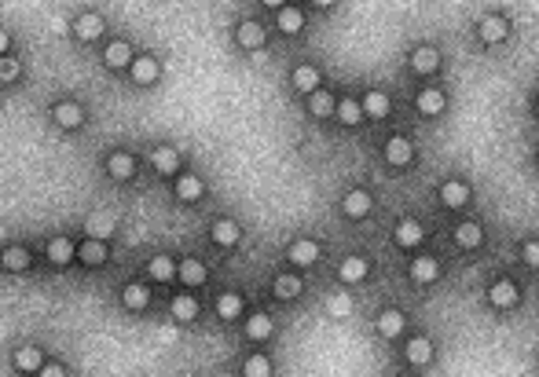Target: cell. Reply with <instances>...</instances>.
Here are the masks:
<instances>
[{
    "label": "cell",
    "mask_w": 539,
    "mask_h": 377,
    "mask_svg": "<svg viewBox=\"0 0 539 377\" xmlns=\"http://www.w3.org/2000/svg\"><path fill=\"white\" fill-rule=\"evenodd\" d=\"M367 279V260L363 256H349L341 264V282H363Z\"/></svg>",
    "instance_id": "obj_27"
},
{
    "label": "cell",
    "mask_w": 539,
    "mask_h": 377,
    "mask_svg": "<svg viewBox=\"0 0 539 377\" xmlns=\"http://www.w3.org/2000/svg\"><path fill=\"white\" fill-rule=\"evenodd\" d=\"M506 37V22L499 19V15H488L484 22H481V41L484 44H499Z\"/></svg>",
    "instance_id": "obj_21"
},
{
    "label": "cell",
    "mask_w": 539,
    "mask_h": 377,
    "mask_svg": "<svg viewBox=\"0 0 539 377\" xmlns=\"http://www.w3.org/2000/svg\"><path fill=\"white\" fill-rule=\"evenodd\" d=\"M290 260H293V264H298V268L316 264V260H319V245H316V242H308V238L293 242V245H290Z\"/></svg>",
    "instance_id": "obj_13"
},
{
    "label": "cell",
    "mask_w": 539,
    "mask_h": 377,
    "mask_svg": "<svg viewBox=\"0 0 539 377\" xmlns=\"http://www.w3.org/2000/svg\"><path fill=\"white\" fill-rule=\"evenodd\" d=\"M334 110H338V118H341L345 125H359V118H363V107H359V99H341Z\"/></svg>",
    "instance_id": "obj_36"
},
{
    "label": "cell",
    "mask_w": 539,
    "mask_h": 377,
    "mask_svg": "<svg viewBox=\"0 0 539 377\" xmlns=\"http://www.w3.org/2000/svg\"><path fill=\"white\" fill-rule=\"evenodd\" d=\"M107 168H110L114 179H128V176L136 173V158L128 150H114L110 158H107Z\"/></svg>",
    "instance_id": "obj_3"
},
{
    "label": "cell",
    "mask_w": 539,
    "mask_h": 377,
    "mask_svg": "<svg viewBox=\"0 0 539 377\" xmlns=\"http://www.w3.org/2000/svg\"><path fill=\"white\" fill-rule=\"evenodd\" d=\"M176 275H180V282L198 286V282H205V268L198 264V260H184V264L176 268Z\"/></svg>",
    "instance_id": "obj_32"
},
{
    "label": "cell",
    "mask_w": 539,
    "mask_h": 377,
    "mask_svg": "<svg viewBox=\"0 0 539 377\" xmlns=\"http://www.w3.org/2000/svg\"><path fill=\"white\" fill-rule=\"evenodd\" d=\"M301 293V275H279L275 279V297H282V301H290V297Z\"/></svg>",
    "instance_id": "obj_37"
},
{
    "label": "cell",
    "mask_w": 539,
    "mask_h": 377,
    "mask_svg": "<svg viewBox=\"0 0 539 377\" xmlns=\"http://www.w3.org/2000/svg\"><path fill=\"white\" fill-rule=\"evenodd\" d=\"M429 356H433V344L426 341V337H415V341L407 344V359L415 362V367H422V362H429Z\"/></svg>",
    "instance_id": "obj_35"
},
{
    "label": "cell",
    "mask_w": 539,
    "mask_h": 377,
    "mask_svg": "<svg viewBox=\"0 0 539 377\" xmlns=\"http://www.w3.org/2000/svg\"><path fill=\"white\" fill-rule=\"evenodd\" d=\"M114 235V216L110 213H92L88 216V238H110Z\"/></svg>",
    "instance_id": "obj_17"
},
{
    "label": "cell",
    "mask_w": 539,
    "mask_h": 377,
    "mask_svg": "<svg viewBox=\"0 0 539 377\" xmlns=\"http://www.w3.org/2000/svg\"><path fill=\"white\" fill-rule=\"evenodd\" d=\"M385 161H389V165H407V161H415V147H411V139L393 136L389 143H385Z\"/></svg>",
    "instance_id": "obj_1"
},
{
    "label": "cell",
    "mask_w": 539,
    "mask_h": 377,
    "mask_svg": "<svg viewBox=\"0 0 539 377\" xmlns=\"http://www.w3.org/2000/svg\"><path fill=\"white\" fill-rule=\"evenodd\" d=\"M85 121V110L77 107V103H70V99H62L59 107H55V125L59 128H77Z\"/></svg>",
    "instance_id": "obj_8"
},
{
    "label": "cell",
    "mask_w": 539,
    "mask_h": 377,
    "mask_svg": "<svg viewBox=\"0 0 539 377\" xmlns=\"http://www.w3.org/2000/svg\"><path fill=\"white\" fill-rule=\"evenodd\" d=\"M436 275H440V268H436L433 256H418L415 264H411V279L415 282H433Z\"/></svg>",
    "instance_id": "obj_23"
},
{
    "label": "cell",
    "mask_w": 539,
    "mask_h": 377,
    "mask_svg": "<svg viewBox=\"0 0 539 377\" xmlns=\"http://www.w3.org/2000/svg\"><path fill=\"white\" fill-rule=\"evenodd\" d=\"M74 253H77V245L67 235H55V238L48 242V260H51V264H70Z\"/></svg>",
    "instance_id": "obj_6"
},
{
    "label": "cell",
    "mask_w": 539,
    "mask_h": 377,
    "mask_svg": "<svg viewBox=\"0 0 539 377\" xmlns=\"http://www.w3.org/2000/svg\"><path fill=\"white\" fill-rule=\"evenodd\" d=\"M440 202L452 205V209H462V205L470 202V187L462 184V179H447V184L440 187Z\"/></svg>",
    "instance_id": "obj_2"
},
{
    "label": "cell",
    "mask_w": 539,
    "mask_h": 377,
    "mask_svg": "<svg viewBox=\"0 0 539 377\" xmlns=\"http://www.w3.org/2000/svg\"><path fill=\"white\" fill-rule=\"evenodd\" d=\"M173 315L180 322H191L198 315V301H195V297H176V301H173Z\"/></svg>",
    "instance_id": "obj_38"
},
{
    "label": "cell",
    "mask_w": 539,
    "mask_h": 377,
    "mask_svg": "<svg viewBox=\"0 0 539 377\" xmlns=\"http://www.w3.org/2000/svg\"><path fill=\"white\" fill-rule=\"evenodd\" d=\"M488 301H492L495 308H513V304H517V286H513V282H495L492 286V290H488Z\"/></svg>",
    "instance_id": "obj_9"
},
{
    "label": "cell",
    "mask_w": 539,
    "mask_h": 377,
    "mask_svg": "<svg viewBox=\"0 0 539 377\" xmlns=\"http://www.w3.org/2000/svg\"><path fill=\"white\" fill-rule=\"evenodd\" d=\"M176 198H184V202H195L202 198V179L198 176H180V184H176Z\"/></svg>",
    "instance_id": "obj_30"
},
{
    "label": "cell",
    "mask_w": 539,
    "mask_h": 377,
    "mask_svg": "<svg viewBox=\"0 0 539 377\" xmlns=\"http://www.w3.org/2000/svg\"><path fill=\"white\" fill-rule=\"evenodd\" d=\"M41 377H67V370H62V362H44Z\"/></svg>",
    "instance_id": "obj_45"
},
{
    "label": "cell",
    "mask_w": 539,
    "mask_h": 377,
    "mask_svg": "<svg viewBox=\"0 0 539 377\" xmlns=\"http://www.w3.org/2000/svg\"><path fill=\"white\" fill-rule=\"evenodd\" d=\"M415 107L426 114V118H433V114H440V110H444V92H440V88H426V92H418Z\"/></svg>",
    "instance_id": "obj_14"
},
{
    "label": "cell",
    "mask_w": 539,
    "mask_h": 377,
    "mask_svg": "<svg viewBox=\"0 0 539 377\" xmlns=\"http://www.w3.org/2000/svg\"><path fill=\"white\" fill-rule=\"evenodd\" d=\"M158 73H162L158 59H151V55H144V59H132V77H136L139 85H154V81H158Z\"/></svg>",
    "instance_id": "obj_12"
},
{
    "label": "cell",
    "mask_w": 539,
    "mask_h": 377,
    "mask_svg": "<svg viewBox=\"0 0 539 377\" xmlns=\"http://www.w3.org/2000/svg\"><path fill=\"white\" fill-rule=\"evenodd\" d=\"M345 213H349L352 220H359V216H367L370 213V194L367 191H349V194H345Z\"/></svg>",
    "instance_id": "obj_15"
},
{
    "label": "cell",
    "mask_w": 539,
    "mask_h": 377,
    "mask_svg": "<svg viewBox=\"0 0 539 377\" xmlns=\"http://www.w3.org/2000/svg\"><path fill=\"white\" fill-rule=\"evenodd\" d=\"M19 70H22V67H19L15 59H8V55L0 59V81H15V77H19Z\"/></svg>",
    "instance_id": "obj_42"
},
{
    "label": "cell",
    "mask_w": 539,
    "mask_h": 377,
    "mask_svg": "<svg viewBox=\"0 0 539 377\" xmlns=\"http://www.w3.org/2000/svg\"><path fill=\"white\" fill-rule=\"evenodd\" d=\"M396 242L400 245H418L422 242V227H418V220H400V227H396Z\"/></svg>",
    "instance_id": "obj_29"
},
{
    "label": "cell",
    "mask_w": 539,
    "mask_h": 377,
    "mask_svg": "<svg viewBox=\"0 0 539 377\" xmlns=\"http://www.w3.org/2000/svg\"><path fill=\"white\" fill-rule=\"evenodd\" d=\"M0 264H4V271H26L30 268V249L26 245H4Z\"/></svg>",
    "instance_id": "obj_4"
},
{
    "label": "cell",
    "mask_w": 539,
    "mask_h": 377,
    "mask_svg": "<svg viewBox=\"0 0 539 377\" xmlns=\"http://www.w3.org/2000/svg\"><path fill=\"white\" fill-rule=\"evenodd\" d=\"M216 311H221V319H235L242 311V297L239 293H224L221 301H216Z\"/></svg>",
    "instance_id": "obj_40"
},
{
    "label": "cell",
    "mask_w": 539,
    "mask_h": 377,
    "mask_svg": "<svg viewBox=\"0 0 539 377\" xmlns=\"http://www.w3.org/2000/svg\"><path fill=\"white\" fill-rule=\"evenodd\" d=\"M359 107H363V114H370V118H385V114H389V96L385 92H367Z\"/></svg>",
    "instance_id": "obj_25"
},
{
    "label": "cell",
    "mask_w": 539,
    "mask_h": 377,
    "mask_svg": "<svg viewBox=\"0 0 539 377\" xmlns=\"http://www.w3.org/2000/svg\"><path fill=\"white\" fill-rule=\"evenodd\" d=\"M235 37H239V44H242V48H250V51H257V48H261V44L268 41V37H264V26H261V22H242Z\"/></svg>",
    "instance_id": "obj_10"
},
{
    "label": "cell",
    "mask_w": 539,
    "mask_h": 377,
    "mask_svg": "<svg viewBox=\"0 0 539 377\" xmlns=\"http://www.w3.org/2000/svg\"><path fill=\"white\" fill-rule=\"evenodd\" d=\"M107 67L110 70H125V67H132V48H128V41H114L107 44Z\"/></svg>",
    "instance_id": "obj_5"
},
{
    "label": "cell",
    "mask_w": 539,
    "mask_h": 377,
    "mask_svg": "<svg viewBox=\"0 0 539 377\" xmlns=\"http://www.w3.org/2000/svg\"><path fill=\"white\" fill-rule=\"evenodd\" d=\"M436 67H440L436 48H415V55H411V70H415V73H436Z\"/></svg>",
    "instance_id": "obj_11"
},
{
    "label": "cell",
    "mask_w": 539,
    "mask_h": 377,
    "mask_svg": "<svg viewBox=\"0 0 539 377\" xmlns=\"http://www.w3.org/2000/svg\"><path fill=\"white\" fill-rule=\"evenodd\" d=\"M246 333L253 337V341H268V337H272V319H268V315H253L246 322Z\"/></svg>",
    "instance_id": "obj_39"
},
{
    "label": "cell",
    "mask_w": 539,
    "mask_h": 377,
    "mask_svg": "<svg viewBox=\"0 0 539 377\" xmlns=\"http://www.w3.org/2000/svg\"><path fill=\"white\" fill-rule=\"evenodd\" d=\"M334 107H338V103H334L330 92H312V99H308V110H312L316 118H330Z\"/></svg>",
    "instance_id": "obj_33"
},
{
    "label": "cell",
    "mask_w": 539,
    "mask_h": 377,
    "mask_svg": "<svg viewBox=\"0 0 539 377\" xmlns=\"http://www.w3.org/2000/svg\"><path fill=\"white\" fill-rule=\"evenodd\" d=\"M151 165L158 168L162 176H173V173H180V154L173 147H158V150L151 154Z\"/></svg>",
    "instance_id": "obj_7"
},
{
    "label": "cell",
    "mask_w": 539,
    "mask_h": 377,
    "mask_svg": "<svg viewBox=\"0 0 539 377\" xmlns=\"http://www.w3.org/2000/svg\"><path fill=\"white\" fill-rule=\"evenodd\" d=\"M378 330H382L385 337L404 333V315H400V311H382V315H378Z\"/></svg>",
    "instance_id": "obj_34"
},
{
    "label": "cell",
    "mask_w": 539,
    "mask_h": 377,
    "mask_svg": "<svg viewBox=\"0 0 539 377\" xmlns=\"http://www.w3.org/2000/svg\"><path fill=\"white\" fill-rule=\"evenodd\" d=\"M121 304H125V308H132V311L147 308V304H151V293H147V286H139V282L125 286V290H121Z\"/></svg>",
    "instance_id": "obj_18"
},
{
    "label": "cell",
    "mask_w": 539,
    "mask_h": 377,
    "mask_svg": "<svg viewBox=\"0 0 539 377\" xmlns=\"http://www.w3.org/2000/svg\"><path fill=\"white\" fill-rule=\"evenodd\" d=\"M77 256H81L88 268H92V264H103V260H107V245H103L99 238H85L81 245H77Z\"/></svg>",
    "instance_id": "obj_16"
},
{
    "label": "cell",
    "mask_w": 539,
    "mask_h": 377,
    "mask_svg": "<svg viewBox=\"0 0 539 377\" xmlns=\"http://www.w3.org/2000/svg\"><path fill=\"white\" fill-rule=\"evenodd\" d=\"M147 271H151V279L154 282H169V279H176V264L169 256H154L151 264H147Z\"/></svg>",
    "instance_id": "obj_26"
},
{
    "label": "cell",
    "mask_w": 539,
    "mask_h": 377,
    "mask_svg": "<svg viewBox=\"0 0 539 377\" xmlns=\"http://www.w3.org/2000/svg\"><path fill=\"white\" fill-rule=\"evenodd\" d=\"M330 315H338V319L349 315V297H334V301H330Z\"/></svg>",
    "instance_id": "obj_43"
},
{
    "label": "cell",
    "mask_w": 539,
    "mask_h": 377,
    "mask_svg": "<svg viewBox=\"0 0 539 377\" xmlns=\"http://www.w3.org/2000/svg\"><path fill=\"white\" fill-rule=\"evenodd\" d=\"M8 44H11V37H8V30L0 26V59H4V51H8Z\"/></svg>",
    "instance_id": "obj_46"
},
{
    "label": "cell",
    "mask_w": 539,
    "mask_h": 377,
    "mask_svg": "<svg viewBox=\"0 0 539 377\" xmlns=\"http://www.w3.org/2000/svg\"><path fill=\"white\" fill-rule=\"evenodd\" d=\"M481 227L477 224H459V231H455V242L462 245V249H477V245H481Z\"/></svg>",
    "instance_id": "obj_31"
},
{
    "label": "cell",
    "mask_w": 539,
    "mask_h": 377,
    "mask_svg": "<svg viewBox=\"0 0 539 377\" xmlns=\"http://www.w3.org/2000/svg\"><path fill=\"white\" fill-rule=\"evenodd\" d=\"M521 256H524V264H529V268H536V264H539V245H536V242H524Z\"/></svg>",
    "instance_id": "obj_44"
},
{
    "label": "cell",
    "mask_w": 539,
    "mask_h": 377,
    "mask_svg": "<svg viewBox=\"0 0 539 377\" xmlns=\"http://www.w3.org/2000/svg\"><path fill=\"white\" fill-rule=\"evenodd\" d=\"M15 367L26 370V374H33V370L44 367V356L37 352V348H19V352H15Z\"/></svg>",
    "instance_id": "obj_28"
},
{
    "label": "cell",
    "mask_w": 539,
    "mask_h": 377,
    "mask_svg": "<svg viewBox=\"0 0 539 377\" xmlns=\"http://www.w3.org/2000/svg\"><path fill=\"white\" fill-rule=\"evenodd\" d=\"M213 242L216 245H239V224L235 220H216L213 224Z\"/></svg>",
    "instance_id": "obj_22"
},
{
    "label": "cell",
    "mask_w": 539,
    "mask_h": 377,
    "mask_svg": "<svg viewBox=\"0 0 539 377\" xmlns=\"http://www.w3.org/2000/svg\"><path fill=\"white\" fill-rule=\"evenodd\" d=\"M293 88H298V92H319V70L316 67H298L293 70Z\"/></svg>",
    "instance_id": "obj_19"
},
{
    "label": "cell",
    "mask_w": 539,
    "mask_h": 377,
    "mask_svg": "<svg viewBox=\"0 0 539 377\" xmlns=\"http://www.w3.org/2000/svg\"><path fill=\"white\" fill-rule=\"evenodd\" d=\"M246 377H272V362H268V356H250L246 359Z\"/></svg>",
    "instance_id": "obj_41"
},
{
    "label": "cell",
    "mask_w": 539,
    "mask_h": 377,
    "mask_svg": "<svg viewBox=\"0 0 539 377\" xmlns=\"http://www.w3.org/2000/svg\"><path fill=\"white\" fill-rule=\"evenodd\" d=\"M99 33H103V19L92 15V11H85V15L77 19V37H81V41H96Z\"/></svg>",
    "instance_id": "obj_24"
},
{
    "label": "cell",
    "mask_w": 539,
    "mask_h": 377,
    "mask_svg": "<svg viewBox=\"0 0 539 377\" xmlns=\"http://www.w3.org/2000/svg\"><path fill=\"white\" fill-rule=\"evenodd\" d=\"M301 26H305V11L301 8H290V4L279 8V30L282 33H298Z\"/></svg>",
    "instance_id": "obj_20"
}]
</instances>
